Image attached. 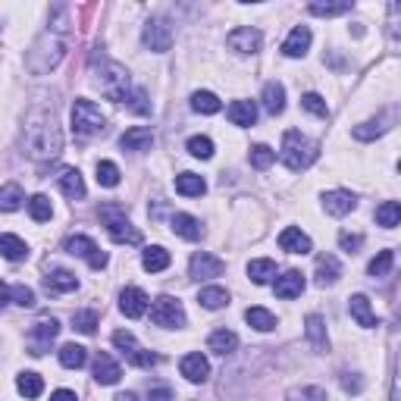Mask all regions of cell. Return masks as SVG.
I'll return each instance as SVG.
<instances>
[{
  "label": "cell",
  "instance_id": "1",
  "mask_svg": "<svg viewBox=\"0 0 401 401\" xmlns=\"http://www.w3.org/2000/svg\"><path fill=\"white\" fill-rule=\"evenodd\" d=\"M70 6L66 4H57L54 10H50V22L48 28L41 32V38L35 41V48L28 50V72L35 75H48L50 70H57L60 60L66 57V48H70Z\"/></svg>",
  "mask_w": 401,
  "mask_h": 401
},
{
  "label": "cell",
  "instance_id": "2",
  "mask_svg": "<svg viewBox=\"0 0 401 401\" xmlns=\"http://www.w3.org/2000/svg\"><path fill=\"white\" fill-rule=\"evenodd\" d=\"M22 145L32 160H54L63 150V132L57 126L54 110L32 107L26 116V132H22Z\"/></svg>",
  "mask_w": 401,
  "mask_h": 401
},
{
  "label": "cell",
  "instance_id": "3",
  "mask_svg": "<svg viewBox=\"0 0 401 401\" xmlns=\"http://www.w3.org/2000/svg\"><path fill=\"white\" fill-rule=\"evenodd\" d=\"M94 85L113 104H126V97L132 94V82H128L126 66H119L116 60L107 57H94Z\"/></svg>",
  "mask_w": 401,
  "mask_h": 401
},
{
  "label": "cell",
  "instance_id": "4",
  "mask_svg": "<svg viewBox=\"0 0 401 401\" xmlns=\"http://www.w3.org/2000/svg\"><path fill=\"white\" fill-rule=\"evenodd\" d=\"M279 157H282V163L289 166L292 172H301L320 157V148H317V141H310L307 135H301L298 128H289V132L282 135V154Z\"/></svg>",
  "mask_w": 401,
  "mask_h": 401
},
{
  "label": "cell",
  "instance_id": "5",
  "mask_svg": "<svg viewBox=\"0 0 401 401\" xmlns=\"http://www.w3.org/2000/svg\"><path fill=\"white\" fill-rule=\"evenodd\" d=\"M97 216H101V223L107 226L110 238L116 241V245H141V232L128 223L123 204H116V201L101 204V207H97Z\"/></svg>",
  "mask_w": 401,
  "mask_h": 401
},
{
  "label": "cell",
  "instance_id": "6",
  "mask_svg": "<svg viewBox=\"0 0 401 401\" xmlns=\"http://www.w3.org/2000/svg\"><path fill=\"white\" fill-rule=\"evenodd\" d=\"M104 126H107V119H104V113L97 104L85 101V97H79V101L72 104V132L75 135H97L104 132Z\"/></svg>",
  "mask_w": 401,
  "mask_h": 401
},
{
  "label": "cell",
  "instance_id": "7",
  "mask_svg": "<svg viewBox=\"0 0 401 401\" xmlns=\"http://www.w3.org/2000/svg\"><path fill=\"white\" fill-rule=\"evenodd\" d=\"M57 332H60V320H57V317H41V320L32 326V332H28V354L41 358V354L50 348V342L57 339Z\"/></svg>",
  "mask_w": 401,
  "mask_h": 401
},
{
  "label": "cell",
  "instance_id": "8",
  "mask_svg": "<svg viewBox=\"0 0 401 401\" xmlns=\"http://www.w3.org/2000/svg\"><path fill=\"white\" fill-rule=\"evenodd\" d=\"M150 320H154L157 326H163V329H172V326H182L185 323V310H182V304H179L176 298L163 295V298H157L154 307H150Z\"/></svg>",
  "mask_w": 401,
  "mask_h": 401
},
{
  "label": "cell",
  "instance_id": "9",
  "mask_svg": "<svg viewBox=\"0 0 401 401\" xmlns=\"http://www.w3.org/2000/svg\"><path fill=\"white\" fill-rule=\"evenodd\" d=\"M63 248H66V254H72V257H85L92 270H104V267H107V254H104L88 236H70Z\"/></svg>",
  "mask_w": 401,
  "mask_h": 401
},
{
  "label": "cell",
  "instance_id": "10",
  "mask_svg": "<svg viewBox=\"0 0 401 401\" xmlns=\"http://www.w3.org/2000/svg\"><path fill=\"white\" fill-rule=\"evenodd\" d=\"M141 41H145V48L154 50V54H166V50L172 48V28L166 26L163 19H150L145 26V32H141Z\"/></svg>",
  "mask_w": 401,
  "mask_h": 401
},
{
  "label": "cell",
  "instance_id": "11",
  "mask_svg": "<svg viewBox=\"0 0 401 401\" xmlns=\"http://www.w3.org/2000/svg\"><path fill=\"white\" fill-rule=\"evenodd\" d=\"M223 270H226V263L210 251H198L192 257V263H188L192 279H216V276H223Z\"/></svg>",
  "mask_w": 401,
  "mask_h": 401
},
{
  "label": "cell",
  "instance_id": "12",
  "mask_svg": "<svg viewBox=\"0 0 401 401\" xmlns=\"http://www.w3.org/2000/svg\"><path fill=\"white\" fill-rule=\"evenodd\" d=\"M226 44H229V50H236V54H257L260 44H263V35L251 26H241V28H236V32H229Z\"/></svg>",
  "mask_w": 401,
  "mask_h": 401
},
{
  "label": "cell",
  "instance_id": "13",
  "mask_svg": "<svg viewBox=\"0 0 401 401\" xmlns=\"http://www.w3.org/2000/svg\"><path fill=\"white\" fill-rule=\"evenodd\" d=\"M154 145V132L145 126H132L123 132V138H119V148L123 150H132V154H141V150H150Z\"/></svg>",
  "mask_w": 401,
  "mask_h": 401
},
{
  "label": "cell",
  "instance_id": "14",
  "mask_svg": "<svg viewBox=\"0 0 401 401\" xmlns=\"http://www.w3.org/2000/svg\"><path fill=\"white\" fill-rule=\"evenodd\" d=\"M148 295L141 289H123V295H119V310L128 317V320H138V317H145L148 310Z\"/></svg>",
  "mask_w": 401,
  "mask_h": 401
},
{
  "label": "cell",
  "instance_id": "15",
  "mask_svg": "<svg viewBox=\"0 0 401 401\" xmlns=\"http://www.w3.org/2000/svg\"><path fill=\"white\" fill-rule=\"evenodd\" d=\"M392 123H395V113H383V116H376V119H367V123H361L358 128H354V138L373 141V138H380V135L389 132Z\"/></svg>",
  "mask_w": 401,
  "mask_h": 401
},
{
  "label": "cell",
  "instance_id": "16",
  "mask_svg": "<svg viewBox=\"0 0 401 401\" xmlns=\"http://www.w3.org/2000/svg\"><path fill=\"white\" fill-rule=\"evenodd\" d=\"M348 310H351V317H354V323H358V326H364V329L380 326V323H376L373 307H370L367 295H351V298H348Z\"/></svg>",
  "mask_w": 401,
  "mask_h": 401
},
{
  "label": "cell",
  "instance_id": "17",
  "mask_svg": "<svg viewBox=\"0 0 401 401\" xmlns=\"http://www.w3.org/2000/svg\"><path fill=\"white\" fill-rule=\"evenodd\" d=\"M179 370H182V376L188 383H207V376H210V364H207V358L204 354H185L182 358V364H179Z\"/></svg>",
  "mask_w": 401,
  "mask_h": 401
},
{
  "label": "cell",
  "instance_id": "18",
  "mask_svg": "<svg viewBox=\"0 0 401 401\" xmlns=\"http://www.w3.org/2000/svg\"><path fill=\"white\" fill-rule=\"evenodd\" d=\"M276 298H285V301H292V298H298L301 292H304V276L298 273V270H285L282 276H276Z\"/></svg>",
  "mask_w": 401,
  "mask_h": 401
},
{
  "label": "cell",
  "instance_id": "19",
  "mask_svg": "<svg viewBox=\"0 0 401 401\" xmlns=\"http://www.w3.org/2000/svg\"><path fill=\"white\" fill-rule=\"evenodd\" d=\"M279 248L289 254H310V238L298 226H285V229L279 232Z\"/></svg>",
  "mask_w": 401,
  "mask_h": 401
},
{
  "label": "cell",
  "instance_id": "20",
  "mask_svg": "<svg viewBox=\"0 0 401 401\" xmlns=\"http://www.w3.org/2000/svg\"><path fill=\"white\" fill-rule=\"evenodd\" d=\"M304 336L310 339V345H314V351H329V339H326V323H323V317L317 314H307L304 320Z\"/></svg>",
  "mask_w": 401,
  "mask_h": 401
},
{
  "label": "cell",
  "instance_id": "21",
  "mask_svg": "<svg viewBox=\"0 0 401 401\" xmlns=\"http://www.w3.org/2000/svg\"><path fill=\"white\" fill-rule=\"evenodd\" d=\"M119 376H123V370H119V364L110 358V354H97L94 358V380L101 385H116Z\"/></svg>",
  "mask_w": 401,
  "mask_h": 401
},
{
  "label": "cell",
  "instance_id": "22",
  "mask_svg": "<svg viewBox=\"0 0 401 401\" xmlns=\"http://www.w3.org/2000/svg\"><path fill=\"white\" fill-rule=\"evenodd\" d=\"M354 194L351 192H342V188H336V192H326V198H323V207H326V214L332 216H345L354 210Z\"/></svg>",
  "mask_w": 401,
  "mask_h": 401
},
{
  "label": "cell",
  "instance_id": "23",
  "mask_svg": "<svg viewBox=\"0 0 401 401\" xmlns=\"http://www.w3.org/2000/svg\"><path fill=\"white\" fill-rule=\"evenodd\" d=\"M44 289L50 295H66V292H75L79 289V279L70 270H54V273L44 276Z\"/></svg>",
  "mask_w": 401,
  "mask_h": 401
},
{
  "label": "cell",
  "instance_id": "24",
  "mask_svg": "<svg viewBox=\"0 0 401 401\" xmlns=\"http://www.w3.org/2000/svg\"><path fill=\"white\" fill-rule=\"evenodd\" d=\"M339 276H342V267H339V260L332 254H320L317 257V285H336Z\"/></svg>",
  "mask_w": 401,
  "mask_h": 401
},
{
  "label": "cell",
  "instance_id": "25",
  "mask_svg": "<svg viewBox=\"0 0 401 401\" xmlns=\"http://www.w3.org/2000/svg\"><path fill=\"white\" fill-rule=\"evenodd\" d=\"M307 48H310V28L307 26H295L292 35L285 38V44H282V54L285 57H304Z\"/></svg>",
  "mask_w": 401,
  "mask_h": 401
},
{
  "label": "cell",
  "instance_id": "26",
  "mask_svg": "<svg viewBox=\"0 0 401 401\" xmlns=\"http://www.w3.org/2000/svg\"><path fill=\"white\" fill-rule=\"evenodd\" d=\"M60 188H63V194L66 198H72V201L85 198V179H82L79 170H63L60 172Z\"/></svg>",
  "mask_w": 401,
  "mask_h": 401
},
{
  "label": "cell",
  "instance_id": "27",
  "mask_svg": "<svg viewBox=\"0 0 401 401\" xmlns=\"http://www.w3.org/2000/svg\"><path fill=\"white\" fill-rule=\"evenodd\" d=\"M263 107H267L270 116H279L285 110V88L279 82H267L263 85Z\"/></svg>",
  "mask_w": 401,
  "mask_h": 401
},
{
  "label": "cell",
  "instance_id": "28",
  "mask_svg": "<svg viewBox=\"0 0 401 401\" xmlns=\"http://www.w3.org/2000/svg\"><path fill=\"white\" fill-rule=\"evenodd\" d=\"M229 123L232 126H254L257 123V107H254V101H236V104H229Z\"/></svg>",
  "mask_w": 401,
  "mask_h": 401
},
{
  "label": "cell",
  "instance_id": "29",
  "mask_svg": "<svg viewBox=\"0 0 401 401\" xmlns=\"http://www.w3.org/2000/svg\"><path fill=\"white\" fill-rule=\"evenodd\" d=\"M172 232H176V236H182L185 241H198L204 236L201 223L194 216H188V214H176V216H172Z\"/></svg>",
  "mask_w": 401,
  "mask_h": 401
},
{
  "label": "cell",
  "instance_id": "30",
  "mask_svg": "<svg viewBox=\"0 0 401 401\" xmlns=\"http://www.w3.org/2000/svg\"><path fill=\"white\" fill-rule=\"evenodd\" d=\"M207 348L214 354H223V358H226V354H232L238 348V336L232 329H216L214 336L207 339Z\"/></svg>",
  "mask_w": 401,
  "mask_h": 401
},
{
  "label": "cell",
  "instance_id": "31",
  "mask_svg": "<svg viewBox=\"0 0 401 401\" xmlns=\"http://www.w3.org/2000/svg\"><path fill=\"white\" fill-rule=\"evenodd\" d=\"M176 192L185 194V198H201L207 192V182H204L198 172H182V176H176Z\"/></svg>",
  "mask_w": 401,
  "mask_h": 401
},
{
  "label": "cell",
  "instance_id": "32",
  "mask_svg": "<svg viewBox=\"0 0 401 401\" xmlns=\"http://www.w3.org/2000/svg\"><path fill=\"white\" fill-rule=\"evenodd\" d=\"M0 257L19 263V260H26L28 257V245L19 236H0Z\"/></svg>",
  "mask_w": 401,
  "mask_h": 401
},
{
  "label": "cell",
  "instance_id": "33",
  "mask_svg": "<svg viewBox=\"0 0 401 401\" xmlns=\"http://www.w3.org/2000/svg\"><path fill=\"white\" fill-rule=\"evenodd\" d=\"M170 251L166 248H160V245H154V248H148L145 251V257H141V267L148 270V273H163L166 267H170Z\"/></svg>",
  "mask_w": 401,
  "mask_h": 401
},
{
  "label": "cell",
  "instance_id": "34",
  "mask_svg": "<svg viewBox=\"0 0 401 401\" xmlns=\"http://www.w3.org/2000/svg\"><path fill=\"white\" fill-rule=\"evenodd\" d=\"M22 201H26V194H22V185L6 182L4 188H0V210H4V214H13V210H19Z\"/></svg>",
  "mask_w": 401,
  "mask_h": 401
},
{
  "label": "cell",
  "instance_id": "35",
  "mask_svg": "<svg viewBox=\"0 0 401 401\" xmlns=\"http://www.w3.org/2000/svg\"><path fill=\"white\" fill-rule=\"evenodd\" d=\"M245 320H248V326H254L257 332L276 329V317L270 314V310H263V307H248L245 310Z\"/></svg>",
  "mask_w": 401,
  "mask_h": 401
},
{
  "label": "cell",
  "instance_id": "36",
  "mask_svg": "<svg viewBox=\"0 0 401 401\" xmlns=\"http://www.w3.org/2000/svg\"><path fill=\"white\" fill-rule=\"evenodd\" d=\"M85 361H88V351L82 345H63L60 348V364H63L66 370H79V367H85Z\"/></svg>",
  "mask_w": 401,
  "mask_h": 401
},
{
  "label": "cell",
  "instance_id": "37",
  "mask_svg": "<svg viewBox=\"0 0 401 401\" xmlns=\"http://www.w3.org/2000/svg\"><path fill=\"white\" fill-rule=\"evenodd\" d=\"M198 304H201V307H207V310H219V307L229 304V292L219 289V285L201 289V295H198Z\"/></svg>",
  "mask_w": 401,
  "mask_h": 401
},
{
  "label": "cell",
  "instance_id": "38",
  "mask_svg": "<svg viewBox=\"0 0 401 401\" xmlns=\"http://www.w3.org/2000/svg\"><path fill=\"white\" fill-rule=\"evenodd\" d=\"M248 276H251L257 285H267L270 279L276 276V263L267 260V257H260V260H251V263H248Z\"/></svg>",
  "mask_w": 401,
  "mask_h": 401
},
{
  "label": "cell",
  "instance_id": "39",
  "mask_svg": "<svg viewBox=\"0 0 401 401\" xmlns=\"http://www.w3.org/2000/svg\"><path fill=\"white\" fill-rule=\"evenodd\" d=\"M401 219V204L398 201H383L380 207H376V223L385 226V229H395Z\"/></svg>",
  "mask_w": 401,
  "mask_h": 401
},
{
  "label": "cell",
  "instance_id": "40",
  "mask_svg": "<svg viewBox=\"0 0 401 401\" xmlns=\"http://www.w3.org/2000/svg\"><path fill=\"white\" fill-rule=\"evenodd\" d=\"M16 389H19V395H26V398H38L44 392V380L38 373H19Z\"/></svg>",
  "mask_w": 401,
  "mask_h": 401
},
{
  "label": "cell",
  "instance_id": "41",
  "mask_svg": "<svg viewBox=\"0 0 401 401\" xmlns=\"http://www.w3.org/2000/svg\"><path fill=\"white\" fill-rule=\"evenodd\" d=\"M192 107L198 113H207V116H214V113H219V97L214 92H194L192 94Z\"/></svg>",
  "mask_w": 401,
  "mask_h": 401
},
{
  "label": "cell",
  "instance_id": "42",
  "mask_svg": "<svg viewBox=\"0 0 401 401\" xmlns=\"http://www.w3.org/2000/svg\"><path fill=\"white\" fill-rule=\"evenodd\" d=\"M28 214H32L35 223H48L50 214H54V207H50V198H48V194H35V198L28 201Z\"/></svg>",
  "mask_w": 401,
  "mask_h": 401
},
{
  "label": "cell",
  "instance_id": "43",
  "mask_svg": "<svg viewBox=\"0 0 401 401\" xmlns=\"http://www.w3.org/2000/svg\"><path fill=\"white\" fill-rule=\"evenodd\" d=\"M72 329H79L82 336H94V329H97V310H79V314H72Z\"/></svg>",
  "mask_w": 401,
  "mask_h": 401
},
{
  "label": "cell",
  "instance_id": "44",
  "mask_svg": "<svg viewBox=\"0 0 401 401\" xmlns=\"http://www.w3.org/2000/svg\"><path fill=\"white\" fill-rule=\"evenodd\" d=\"M97 185L116 188V185H119V166L110 163V160H101V163H97Z\"/></svg>",
  "mask_w": 401,
  "mask_h": 401
},
{
  "label": "cell",
  "instance_id": "45",
  "mask_svg": "<svg viewBox=\"0 0 401 401\" xmlns=\"http://www.w3.org/2000/svg\"><path fill=\"white\" fill-rule=\"evenodd\" d=\"M392 263H395V251H380V254L373 257V260H370V276H373V279L389 276Z\"/></svg>",
  "mask_w": 401,
  "mask_h": 401
},
{
  "label": "cell",
  "instance_id": "46",
  "mask_svg": "<svg viewBox=\"0 0 401 401\" xmlns=\"http://www.w3.org/2000/svg\"><path fill=\"white\" fill-rule=\"evenodd\" d=\"M289 401H326V392L320 385H301V389H289Z\"/></svg>",
  "mask_w": 401,
  "mask_h": 401
},
{
  "label": "cell",
  "instance_id": "47",
  "mask_svg": "<svg viewBox=\"0 0 401 401\" xmlns=\"http://www.w3.org/2000/svg\"><path fill=\"white\" fill-rule=\"evenodd\" d=\"M188 154L201 157V160H210L214 157V141L204 138V135H194V138H188Z\"/></svg>",
  "mask_w": 401,
  "mask_h": 401
},
{
  "label": "cell",
  "instance_id": "48",
  "mask_svg": "<svg viewBox=\"0 0 401 401\" xmlns=\"http://www.w3.org/2000/svg\"><path fill=\"white\" fill-rule=\"evenodd\" d=\"M273 160H276L273 148H267V145H254L251 148V166L254 170H270V163Z\"/></svg>",
  "mask_w": 401,
  "mask_h": 401
},
{
  "label": "cell",
  "instance_id": "49",
  "mask_svg": "<svg viewBox=\"0 0 401 401\" xmlns=\"http://www.w3.org/2000/svg\"><path fill=\"white\" fill-rule=\"evenodd\" d=\"M113 345H116L119 351L126 354V361H132V354L138 351V342H135V336H132V332H126V329L113 332Z\"/></svg>",
  "mask_w": 401,
  "mask_h": 401
},
{
  "label": "cell",
  "instance_id": "50",
  "mask_svg": "<svg viewBox=\"0 0 401 401\" xmlns=\"http://www.w3.org/2000/svg\"><path fill=\"white\" fill-rule=\"evenodd\" d=\"M301 107H304L307 113H314V116H320V119H326V116H329V107H326V101H323L320 94H314V92L301 97Z\"/></svg>",
  "mask_w": 401,
  "mask_h": 401
},
{
  "label": "cell",
  "instance_id": "51",
  "mask_svg": "<svg viewBox=\"0 0 401 401\" xmlns=\"http://www.w3.org/2000/svg\"><path fill=\"white\" fill-rule=\"evenodd\" d=\"M307 10L314 16H342V13H351V4H310Z\"/></svg>",
  "mask_w": 401,
  "mask_h": 401
},
{
  "label": "cell",
  "instance_id": "52",
  "mask_svg": "<svg viewBox=\"0 0 401 401\" xmlns=\"http://www.w3.org/2000/svg\"><path fill=\"white\" fill-rule=\"evenodd\" d=\"M126 107L132 110V113H141V116H148L150 113V104H148V94L145 92H132L126 97Z\"/></svg>",
  "mask_w": 401,
  "mask_h": 401
},
{
  "label": "cell",
  "instance_id": "53",
  "mask_svg": "<svg viewBox=\"0 0 401 401\" xmlns=\"http://www.w3.org/2000/svg\"><path fill=\"white\" fill-rule=\"evenodd\" d=\"M10 295H13V301H16L19 307H32V304H35V292L28 289V285H22V282H19V285H13V292H10Z\"/></svg>",
  "mask_w": 401,
  "mask_h": 401
},
{
  "label": "cell",
  "instance_id": "54",
  "mask_svg": "<svg viewBox=\"0 0 401 401\" xmlns=\"http://www.w3.org/2000/svg\"><path fill=\"white\" fill-rule=\"evenodd\" d=\"M339 245H342L348 254H358L361 248H364V236H358V232H354V236L351 232H342V236H339Z\"/></svg>",
  "mask_w": 401,
  "mask_h": 401
},
{
  "label": "cell",
  "instance_id": "55",
  "mask_svg": "<svg viewBox=\"0 0 401 401\" xmlns=\"http://www.w3.org/2000/svg\"><path fill=\"white\" fill-rule=\"evenodd\" d=\"M342 385H345V392H354V395H358V392L364 389V380H358V373H345Z\"/></svg>",
  "mask_w": 401,
  "mask_h": 401
},
{
  "label": "cell",
  "instance_id": "56",
  "mask_svg": "<svg viewBox=\"0 0 401 401\" xmlns=\"http://www.w3.org/2000/svg\"><path fill=\"white\" fill-rule=\"evenodd\" d=\"M148 401H172V392L166 389V385H160V389H150L148 392Z\"/></svg>",
  "mask_w": 401,
  "mask_h": 401
},
{
  "label": "cell",
  "instance_id": "57",
  "mask_svg": "<svg viewBox=\"0 0 401 401\" xmlns=\"http://www.w3.org/2000/svg\"><path fill=\"white\" fill-rule=\"evenodd\" d=\"M50 401H79V398H75V392H70V389H57L54 395H50Z\"/></svg>",
  "mask_w": 401,
  "mask_h": 401
},
{
  "label": "cell",
  "instance_id": "58",
  "mask_svg": "<svg viewBox=\"0 0 401 401\" xmlns=\"http://www.w3.org/2000/svg\"><path fill=\"white\" fill-rule=\"evenodd\" d=\"M6 301H10V289L0 282V307H6Z\"/></svg>",
  "mask_w": 401,
  "mask_h": 401
},
{
  "label": "cell",
  "instance_id": "59",
  "mask_svg": "<svg viewBox=\"0 0 401 401\" xmlns=\"http://www.w3.org/2000/svg\"><path fill=\"white\" fill-rule=\"evenodd\" d=\"M116 401H135L132 392H123V395H116Z\"/></svg>",
  "mask_w": 401,
  "mask_h": 401
}]
</instances>
